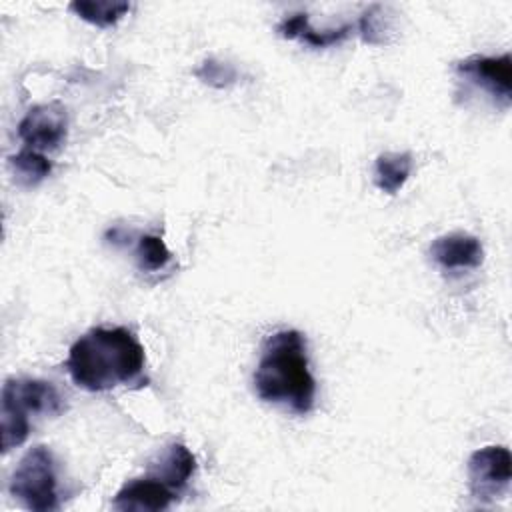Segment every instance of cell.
<instances>
[{
  "instance_id": "5",
  "label": "cell",
  "mask_w": 512,
  "mask_h": 512,
  "mask_svg": "<svg viewBox=\"0 0 512 512\" xmlns=\"http://www.w3.org/2000/svg\"><path fill=\"white\" fill-rule=\"evenodd\" d=\"M512 480V456L506 446H484L468 458L470 494L480 502L500 498Z\"/></svg>"
},
{
  "instance_id": "13",
  "label": "cell",
  "mask_w": 512,
  "mask_h": 512,
  "mask_svg": "<svg viewBox=\"0 0 512 512\" xmlns=\"http://www.w3.org/2000/svg\"><path fill=\"white\" fill-rule=\"evenodd\" d=\"M82 20L98 26L110 28L114 26L126 12L130 10L128 2H112V0H76L68 6Z\"/></svg>"
},
{
  "instance_id": "4",
  "label": "cell",
  "mask_w": 512,
  "mask_h": 512,
  "mask_svg": "<svg viewBox=\"0 0 512 512\" xmlns=\"http://www.w3.org/2000/svg\"><path fill=\"white\" fill-rule=\"evenodd\" d=\"M10 494L28 510H58V476L50 448L40 444L20 458L10 478Z\"/></svg>"
},
{
  "instance_id": "15",
  "label": "cell",
  "mask_w": 512,
  "mask_h": 512,
  "mask_svg": "<svg viewBox=\"0 0 512 512\" xmlns=\"http://www.w3.org/2000/svg\"><path fill=\"white\" fill-rule=\"evenodd\" d=\"M136 262L142 272H160L172 262V254L160 236L142 234L136 244Z\"/></svg>"
},
{
  "instance_id": "8",
  "label": "cell",
  "mask_w": 512,
  "mask_h": 512,
  "mask_svg": "<svg viewBox=\"0 0 512 512\" xmlns=\"http://www.w3.org/2000/svg\"><path fill=\"white\" fill-rule=\"evenodd\" d=\"M178 492L162 482L154 474L128 480L114 496L112 506L118 510H140V512H158L170 508Z\"/></svg>"
},
{
  "instance_id": "12",
  "label": "cell",
  "mask_w": 512,
  "mask_h": 512,
  "mask_svg": "<svg viewBox=\"0 0 512 512\" xmlns=\"http://www.w3.org/2000/svg\"><path fill=\"white\" fill-rule=\"evenodd\" d=\"M414 160L410 152H384L374 162V182L386 194H396L410 178Z\"/></svg>"
},
{
  "instance_id": "6",
  "label": "cell",
  "mask_w": 512,
  "mask_h": 512,
  "mask_svg": "<svg viewBox=\"0 0 512 512\" xmlns=\"http://www.w3.org/2000/svg\"><path fill=\"white\" fill-rule=\"evenodd\" d=\"M68 132V114L60 102L36 104L18 122V136L26 144L24 148L46 152L56 150Z\"/></svg>"
},
{
  "instance_id": "17",
  "label": "cell",
  "mask_w": 512,
  "mask_h": 512,
  "mask_svg": "<svg viewBox=\"0 0 512 512\" xmlns=\"http://www.w3.org/2000/svg\"><path fill=\"white\" fill-rule=\"evenodd\" d=\"M202 82L214 86V88H224L230 86L236 80V70L226 64V62H218L214 58H208L202 62V66L194 72Z\"/></svg>"
},
{
  "instance_id": "16",
  "label": "cell",
  "mask_w": 512,
  "mask_h": 512,
  "mask_svg": "<svg viewBox=\"0 0 512 512\" xmlns=\"http://www.w3.org/2000/svg\"><path fill=\"white\" fill-rule=\"evenodd\" d=\"M382 6L374 4L368 10H364V14L358 20V30L362 34V40L368 44H384L386 38V22H384V14H382Z\"/></svg>"
},
{
  "instance_id": "10",
  "label": "cell",
  "mask_w": 512,
  "mask_h": 512,
  "mask_svg": "<svg viewBox=\"0 0 512 512\" xmlns=\"http://www.w3.org/2000/svg\"><path fill=\"white\" fill-rule=\"evenodd\" d=\"M278 34L288 40H302L304 44L312 48H326L340 44L346 40L352 32V24H344L340 28H330V30H316L310 26V18L306 12H296L286 16L278 26Z\"/></svg>"
},
{
  "instance_id": "11",
  "label": "cell",
  "mask_w": 512,
  "mask_h": 512,
  "mask_svg": "<svg viewBox=\"0 0 512 512\" xmlns=\"http://www.w3.org/2000/svg\"><path fill=\"white\" fill-rule=\"evenodd\" d=\"M196 470V458L194 454L180 442H172L162 456L158 458V462L152 464L150 474L158 476L162 482H166L170 488H174L176 492L184 490L188 480L192 478Z\"/></svg>"
},
{
  "instance_id": "7",
  "label": "cell",
  "mask_w": 512,
  "mask_h": 512,
  "mask_svg": "<svg viewBox=\"0 0 512 512\" xmlns=\"http://www.w3.org/2000/svg\"><path fill=\"white\" fill-rule=\"evenodd\" d=\"M456 72L482 88L500 106H510L512 98V60L502 56H470L456 64Z\"/></svg>"
},
{
  "instance_id": "1",
  "label": "cell",
  "mask_w": 512,
  "mask_h": 512,
  "mask_svg": "<svg viewBox=\"0 0 512 512\" xmlns=\"http://www.w3.org/2000/svg\"><path fill=\"white\" fill-rule=\"evenodd\" d=\"M64 366L72 382L88 392L148 384L144 346L124 326L90 328L70 346Z\"/></svg>"
},
{
  "instance_id": "14",
  "label": "cell",
  "mask_w": 512,
  "mask_h": 512,
  "mask_svg": "<svg viewBox=\"0 0 512 512\" xmlns=\"http://www.w3.org/2000/svg\"><path fill=\"white\" fill-rule=\"evenodd\" d=\"M8 160H10V166L14 170L18 184L28 186V188L38 186L52 170L50 160L42 152H36L30 148H22L18 154L10 156Z\"/></svg>"
},
{
  "instance_id": "3",
  "label": "cell",
  "mask_w": 512,
  "mask_h": 512,
  "mask_svg": "<svg viewBox=\"0 0 512 512\" xmlns=\"http://www.w3.org/2000/svg\"><path fill=\"white\" fill-rule=\"evenodd\" d=\"M64 398L52 382L40 378H8L2 386V452L26 442L30 414L58 416L64 412Z\"/></svg>"
},
{
  "instance_id": "2",
  "label": "cell",
  "mask_w": 512,
  "mask_h": 512,
  "mask_svg": "<svg viewBox=\"0 0 512 512\" xmlns=\"http://www.w3.org/2000/svg\"><path fill=\"white\" fill-rule=\"evenodd\" d=\"M260 400L294 414H308L316 404V380L308 366L306 338L294 328L276 330L262 344L254 372Z\"/></svg>"
},
{
  "instance_id": "9",
  "label": "cell",
  "mask_w": 512,
  "mask_h": 512,
  "mask_svg": "<svg viewBox=\"0 0 512 512\" xmlns=\"http://www.w3.org/2000/svg\"><path fill=\"white\" fill-rule=\"evenodd\" d=\"M430 256L444 270H466L482 264L484 248L476 236L456 230L434 238L430 244Z\"/></svg>"
}]
</instances>
